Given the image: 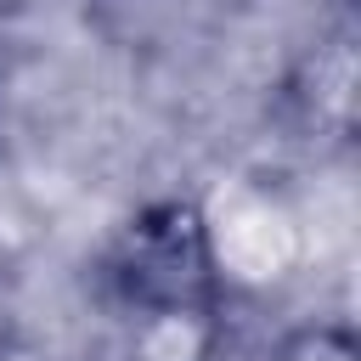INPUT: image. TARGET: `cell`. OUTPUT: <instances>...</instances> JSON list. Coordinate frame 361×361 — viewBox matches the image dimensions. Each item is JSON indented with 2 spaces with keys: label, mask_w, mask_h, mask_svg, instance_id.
<instances>
[{
  "label": "cell",
  "mask_w": 361,
  "mask_h": 361,
  "mask_svg": "<svg viewBox=\"0 0 361 361\" xmlns=\"http://www.w3.org/2000/svg\"><path fill=\"white\" fill-rule=\"evenodd\" d=\"M102 282L147 322H209L220 310V254L209 214L192 197H158L135 209L102 254Z\"/></svg>",
  "instance_id": "cell-1"
},
{
  "label": "cell",
  "mask_w": 361,
  "mask_h": 361,
  "mask_svg": "<svg viewBox=\"0 0 361 361\" xmlns=\"http://www.w3.org/2000/svg\"><path fill=\"white\" fill-rule=\"evenodd\" d=\"M265 361H361V344L344 322H305L288 338H276Z\"/></svg>",
  "instance_id": "cell-3"
},
{
  "label": "cell",
  "mask_w": 361,
  "mask_h": 361,
  "mask_svg": "<svg viewBox=\"0 0 361 361\" xmlns=\"http://www.w3.org/2000/svg\"><path fill=\"white\" fill-rule=\"evenodd\" d=\"M293 107L316 141H350L355 135V28L333 23L316 51L305 56L293 79Z\"/></svg>",
  "instance_id": "cell-2"
}]
</instances>
